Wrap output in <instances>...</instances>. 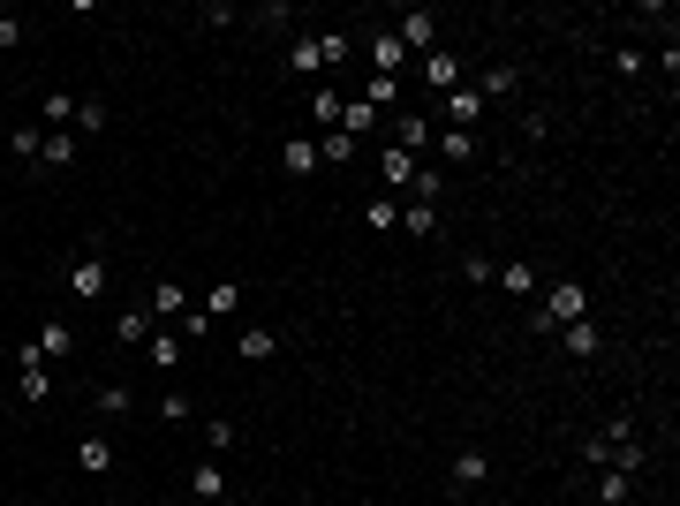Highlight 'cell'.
I'll list each match as a JSON object with an SVG mask.
<instances>
[{
  "label": "cell",
  "instance_id": "1",
  "mask_svg": "<svg viewBox=\"0 0 680 506\" xmlns=\"http://www.w3.org/2000/svg\"><path fill=\"white\" fill-rule=\"evenodd\" d=\"M582 461H590V469H620V476H643V446H635V431L628 423H605V431H597L590 446H582Z\"/></svg>",
  "mask_w": 680,
  "mask_h": 506
},
{
  "label": "cell",
  "instance_id": "2",
  "mask_svg": "<svg viewBox=\"0 0 680 506\" xmlns=\"http://www.w3.org/2000/svg\"><path fill=\"white\" fill-rule=\"evenodd\" d=\"M348 53H356L348 31H318V38H295V46H288V68H295V76H325V68H340Z\"/></svg>",
  "mask_w": 680,
  "mask_h": 506
},
{
  "label": "cell",
  "instance_id": "3",
  "mask_svg": "<svg viewBox=\"0 0 680 506\" xmlns=\"http://www.w3.org/2000/svg\"><path fill=\"white\" fill-rule=\"evenodd\" d=\"M575 318H590V287H582V280H552V287H544V310L529 325H537V333L552 325V333H560V325H575Z\"/></svg>",
  "mask_w": 680,
  "mask_h": 506
},
{
  "label": "cell",
  "instance_id": "4",
  "mask_svg": "<svg viewBox=\"0 0 680 506\" xmlns=\"http://www.w3.org/2000/svg\"><path fill=\"white\" fill-rule=\"evenodd\" d=\"M16 393H23V401H46V393H53V363H46V355H38L31 348V340H23V348H16Z\"/></svg>",
  "mask_w": 680,
  "mask_h": 506
},
{
  "label": "cell",
  "instance_id": "5",
  "mask_svg": "<svg viewBox=\"0 0 680 506\" xmlns=\"http://www.w3.org/2000/svg\"><path fill=\"white\" fill-rule=\"evenodd\" d=\"M106 287H114V265H106V257H76V265H68V295H76V303H99Z\"/></svg>",
  "mask_w": 680,
  "mask_h": 506
},
{
  "label": "cell",
  "instance_id": "6",
  "mask_svg": "<svg viewBox=\"0 0 680 506\" xmlns=\"http://www.w3.org/2000/svg\"><path fill=\"white\" fill-rule=\"evenodd\" d=\"M393 38H401L408 53H439V16H431V8H416V16L393 23Z\"/></svg>",
  "mask_w": 680,
  "mask_h": 506
},
{
  "label": "cell",
  "instance_id": "7",
  "mask_svg": "<svg viewBox=\"0 0 680 506\" xmlns=\"http://www.w3.org/2000/svg\"><path fill=\"white\" fill-rule=\"evenodd\" d=\"M76 152H84V144H76V136H68V129H46V144H38V167L68 174V167H76Z\"/></svg>",
  "mask_w": 680,
  "mask_h": 506
},
{
  "label": "cell",
  "instance_id": "8",
  "mask_svg": "<svg viewBox=\"0 0 680 506\" xmlns=\"http://www.w3.org/2000/svg\"><path fill=\"white\" fill-rule=\"evenodd\" d=\"M333 129H340V136H356V144H363V136L378 129V106H371V99H340V121H333Z\"/></svg>",
  "mask_w": 680,
  "mask_h": 506
},
{
  "label": "cell",
  "instance_id": "9",
  "mask_svg": "<svg viewBox=\"0 0 680 506\" xmlns=\"http://www.w3.org/2000/svg\"><path fill=\"white\" fill-rule=\"evenodd\" d=\"M189 499H227V461H197V476H189Z\"/></svg>",
  "mask_w": 680,
  "mask_h": 506
},
{
  "label": "cell",
  "instance_id": "10",
  "mask_svg": "<svg viewBox=\"0 0 680 506\" xmlns=\"http://www.w3.org/2000/svg\"><path fill=\"white\" fill-rule=\"evenodd\" d=\"M152 333H159V318H152V310H121V318H114V340H121V348H144Z\"/></svg>",
  "mask_w": 680,
  "mask_h": 506
},
{
  "label": "cell",
  "instance_id": "11",
  "mask_svg": "<svg viewBox=\"0 0 680 506\" xmlns=\"http://www.w3.org/2000/svg\"><path fill=\"white\" fill-rule=\"evenodd\" d=\"M431 152H439L446 167H461V159H476V129H439V136H431Z\"/></svg>",
  "mask_w": 680,
  "mask_h": 506
},
{
  "label": "cell",
  "instance_id": "12",
  "mask_svg": "<svg viewBox=\"0 0 680 506\" xmlns=\"http://www.w3.org/2000/svg\"><path fill=\"white\" fill-rule=\"evenodd\" d=\"M76 461H84L91 476H106L114 469V439H106V431H84V439H76Z\"/></svg>",
  "mask_w": 680,
  "mask_h": 506
},
{
  "label": "cell",
  "instance_id": "13",
  "mask_svg": "<svg viewBox=\"0 0 680 506\" xmlns=\"http://www.w3.org/2000/svg\"><path fill=\"white\" fill-rule=\"evenodd\" d=\"M476 114H484V99H476L469 84H461V91H446V129H476Z\"/></svg>",
  "mask_w": 680,
  "mask_h": 506
},
{
  "label": "cell",
  "instance_id": "14",
  "mask_svg": "<svg viewBox=\"0 0 680 506\" xmlns=\"http://www.w3.org/2000/svg\"><path fill=\"white\" fill-rule=\"evenodd\" d=\"M280 355V333L272 325H242V363H272Z\"/></svg>",
  "mask_w": 680,
  "mask_h": 506
},
{
  "label": "cell",
  "instance_id": "15",
  "mask_svg": "<svg viewBox=\"0 0 680 506\" xmlns=\"http://www.w3.org/2000/svg\"><path fill=\"white\" fill-rule=\"evenodd\" d=\"M416 167H424V159H408L401 144H386V159H378V174H386V189H408V182H416Z\"/></svg>",
  "mask_w": 680,
  "mask_h": 506
},
{
  "label": "cell",
  "instance_id": "16",
  "mask_svg": "<svg viewBox=\"0 0 680 506\" xmlns=\"http://www.w3.org/2000/svg\"><path fill=\"white\" fill-rule=\"evenodd\" d=\"M560 348H567V355H575V363H590V355H597V325H590V318H575V325H560Z\"/></svg>",
  "mask_w": 680,
  "mask_h": 506
},
{
  "label": "cell",
  "instance_id": "17",
  "mask_svg": "<svg viewBox=\"0 0 680 506\" xmlns=\"http://www.w3.org/2000/svg\"><path fill=\"white\" fill-rule=\"evenodd\" d=\"M393 136H401V152H408V159H424V152H431V129H424V114H401V121H393Z\"/></svg>",
  "mask_w": 680,
  "mask_h": 506
},
{
  "label": "cell",
  "instance_id": "18",
  "mask_svg": "<svg viewBox=\"0 0 680 506\" xmlns=\"http://www.w3.org/2000/svg\"><path fill=\"white\" fill-rule=\"evenodd\" d=\"M38 129H76V99H68V91H46V106H38Z\"/></svg>",
  "mask_w": 680,
  "mask_h": 506
},
{
  "label": "cell",
  "instance_id": "19",
  "mask_svg": "<svg viewBox=\"0 0 680 506\" xmlns=\"http://www.w3.org/2000/svg\"><path fill=\"white\" fill-rule=\"evenodd\" d=\"M280 167H288V174H318L325 167V159H318V136H295L288 152H280Z\"/></svg>",
  "mask_w": 680,
  "mask_h": 506
},
{
  "label": "cell",
  "instance_id": "20",
  "mask_svg": "<svg viewBox=\"0 0 680 506\" xmlns=\"http://www.w3.org/2000/svg\"><path fill=\"white\" fill-rule=\"evenodd\" d=\"M484 469H492V461H484V446H461V454H454V491L484 484Z\"/></svg>",
  "mask_w": 680,
  "mask_h": 506
},
{
  "label": "cell",
  "instance_id": "21",
  "mask_svg": "<svg viewBox=\"0 0 680 506\" xmlns=\"http://www.w3.org/2000/svg\"><path fill=\"white\" fill-rule=\"evenodd\" d=\"M371 61H378V76H401L408 46H401V38H393V31H378V38H371Z\"/></svg>",
  "mask_w": 680,
  "mask_h": 506
},
{
  "label": "cell",
  "instance_id": "22",
  "mask_svg": "<svg viewBox=\"0 0 680 506\" xmlns=\"http://www.w3.org/2000/svg\"><path fill=\"white\" fill-rule=\"evenodd\" d=\"M424 84H446V91H461V61H454V53H424Z\"/></svg>",
  "mask_w": 680,
  "mask_h": 506
},
{
  "label": "cell",
  "instance_id": "23",
  "mask_svg": "<svg viewBox=\"0 0 680 506\" xmlns=\"http://www.w3.org/2000/svg\"><path fill=\"white\" fill-rule=\"evenodd\" d=\"M439 197H446V174L424 159V167H416V182H408V204H439Z\"/></svg>",
  "mask_w": 680,
  "mask_h": 506
},
{
  "label": "cell",
  "instance_id": "24",
  "mask_svg": "<svg viewBox=\"0 0 680 506\" xmlns=\"http://www.w3.org/2000/svg\"><path fill=\"white\" fill-rule=\"evenodd\" d=\"M31 348H38V355L53 363V355H76V333H68V325L53 318V325H38V340H31Z\"/></svg>",
  "mask_w": 680,
  "mask_h": 506
},
{
  "label": "cell",
  "instance_id": "25",
  "mask_svg": "<svg viewBox=\"0 0 680 506\" xmlns=\"http://www.w3.org/2000/svg\"><path fill=\"white\" fill-rule=\"evenodd\" d=\"M514 84H522V68H507V61H499V68H484V84H469V91H476V99H507Z\"/></svg>",
  "mask_w": 680,
  "mask_h": 506
},
{
  "label": "cell",
  "instance_id": "26",
  "mask_svg": "<svg viewBox=\"0 0 680 506\" xmlns=\"http://www.w3.org/2000/svg\"><path fill=\"white\" fill-rule=\"evenodd\" d=\"M356 152H363V144H356V136H340V129H325V136H318V159H325V167H348Z\"/></svg>",
  "mask_w": 680,
  "mask_h": 506
},
{
  "label": "cell",
  "instance_id": "27",
  "mask_svg": "<svg viewBox=\"0 0 680 506\" xmlns=\"http://www.w3.org/2000/svg\"><path fill=\"white\" fill-rule=\"evenodd\" d=\"M235 310H242V287H235V280H220L212 295H204V318H212V325H220V318H235Z\"/></svg>",
  "mask_w": 680,
  "mask_h": 506
},
{
  "label": "cell",
  "instance_id": "28",
  "mask_svg": "<svg viewBox=\"0 0 680 506\" xmlns=\"http://www.w3.org/2000/svg\"><path fill=\"white\" fill-rule=\"evenodd\" d=\"M152 318H182V280H152Z\"/></svg>",
  "mask_w": 680,
  "mask_h": 506
},
{
  "label": "cell",
  "instance_id": "29",
  "mask_svg": "<svg viewBox=\"0 0 680 506\" xmlns=\"http://www.w3.org/2000/svg\"><path fill=\"white\" fill-rule=\"evenodd\" d=\"M144 355H152V371H174V363H182V333H152Z\"/></svg>",
  "mask_w": 680,
  "mask_h": 506
},
{
  "label": "cell",
  "instance_id": "30",
  "mask_svg": "<svg viewBox=\"0 0 680 506\" xmlns=\"http://www.w3.org/2000/svg\"><path fill=\"white\" fill-rule=\"evenodd\" d=\"M401 227L408 235H439V204H408L401 197Z\"/></svg>",
  "mask_w": 680,
  "mask_h": 506
},
{
  "label": "cell",
  "instance_id": "31",
  "mask_svg": "<svg viewBox=\"0 0 680 506\" xmlns=\"http://www.w3.org/2000/svg\"><path fill=\"white\" fill-rule=\"evenodd\" d=\"M363 227H378V235L401 227V197H371V204H363Z\"/></svg>",
  "mask_w": 680,
  "mask_h": 506
},
{
  "label": "cell",
  "instance_id": "32",
  "mask_svg": "<svg viewBox=\"0 0 680 506\" xmlns=\"http://www.w3.org/2000/svg\"><path fill=\"white\" fill-rule=\"evenodd\" d=\"M628 491H635V476H620V469H597V499H605V506H628Z\"/></svg>",
  "mask_w": 680,
  "mask_h": 506
},
{
  "label": "cell",
  "instance_id": "33",
  "mask_svg": "<svg viewBox=\"0 0 680 506\" xmlns=\"http://www.w3.org/2000/svg\"><path fill=\"white\" fill-rule=\"evenodd\" d=\"M492 280L507 287V295H537V265H499Z\"/></svg>",
  "mask_w": 680,
  "mask_h": 506
},
{
  "label": "cell",
  "instance_id": "34",
  "mask_svg": "<svg viewBox=\"0 0 680 506\" xmlns=\"http://www.w3.org/2000/svg\"><path fill=\"white\" fill-rule=\"evenodd\" d=\"M38 144H46V129H8V152H16L23 167H38Z\"/></svg>",
  "mask_w": 680,
  "mask_h": 506
},
{
  "label": "cell",
  "instance_id": "35",
  "mask_svg": "<svg viewBox=\"0 0 680 506\" xmlns=\"http://www.w3.org/2000/svg\"><path fill=\"white\" fill-rule=\"evenodd\" d=\"M363 99H371V106H378V114H386V106H393V99H401V76H371V91H363Z\"/></svg>",
  "mask_w": 680,
  "mask_h": 506
},
{
  "label": "cell",
  "instance_id": "36",
  "mask_svg": "<svg viewBox=\"0 0 680 506\" xmlns=\"http://www.w3.org/2000/svg\"><path fill=\"white\" fill-rule=\"evenodd\" d=\"M76 129L99 136V129H106V106H99V99H76Z\"/></svg>",
  "mask_w": 680,
  "mask_h": 506
},
{
  "label": "cell",
  "instance_id": "37",
  "mask_svg": "<svg viewBox=\"0 0 680 506\" xmlns=\"http://www.w3.org/2000/svg\"><path fill=\"white\" fill-rule=\"evenodd\" d=\"M204 446H212V454H227V446H235V423L212 416V423H204Z\"/></svg>",
  "mask_w": 680,
  "mask_h": 506
},
{
  "label": "cell",
  "instance_id": "38",
  "mask_svg": "<svg viewBox=\"0 0 680 506\" xmlns=\"http://www.w3.org/2000/svg\"><path fill=\"white\" fill-rule=\"evenodd\" d=\"M99 416H129V386H99Z\"/></svg>",
  "mask_w": 680,
  "mask_h": 506
},
{
  "label": "cell",
  "instance_id": "39",
  "mask_svg": "<svg viewBox=\"0 0 680 506\" xmlns=\"http://www.w3.org/2000/svg\"><path fill=\"white\" fill-rule=\"evenodd\" d=\"M159 416H167V423H189V393H182V386L159 393Z\"/></svg>",
  "mask_w": 680,
  "mask_h": 506
},
{
  "label": "cell",
  "instance_id": "40",
  "mask_svg": "<svg viewBox=\"0 0 680 506\" xmlns=\"http://www.w3.org/2000/svg\"><path fill=\"white\" fill-rule=\"evenodd\" d=\"M492 272L499 265H484V257H461V280H469V287H492Z\"/></svg>",
  "mask_w": 680,
  "mask_h": 506
},
{
  "label": "cell",
  "instance_id": "41",
  "mask_svg": "<svg viewBox=\"0 0 680 506\" xmlns=\"http://www.w3.org/2000/svg\"><path fill=\"white\" fill-rule=\"evenodd\" d=\"M16 38H23V23L8 16V8H0V46H16Z\"/></svg>",
  "mask_w": 680,
  "mask_h": 506
}]
</instances>
